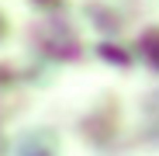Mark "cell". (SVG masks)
I'll return each mask as SVG.
<instances>
[{"label":"cell","instance_id":"6da1fadb","mask_svg":"<svg viewBox=\"0 0 159 156\" xmlns=\"http://www.w3.org/2000/svg\"><path fill=\"white\" fill-rule=\"evenodd\" d=\"M145 49H149V59L159 66V31H145Z\"/></svg>","mask_w":159,"mask_h":156},{"label":"cell","instance_id":"7a4b0ae2","mask_svg":"<svg viewBox=\"0 0 159 156\" xmlns=\"http://www.w3.org/2000/svg\"><path fill=\"white\" fill-rule=\"evenodd\" d=\"M24 156H52V149H35V139H28V142H24Z\"/></svg>","mask_w":159,"mask_h":156}]
</instances>
